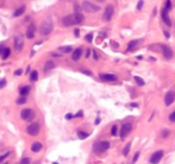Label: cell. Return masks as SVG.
I'll return each instance as SVG.
<instances>
[{"label": "cell", "mask_w": 175, "mask_h": 164, "mask_svg": "<svg viewBox=\"0 0 175 164\" xmlns=\"http://www.w3.org/2000/svg\"><path fill=\"white\" fill-rule=\"evenodd\" d=\"M33 117H35V113H33L32 109H30V108L23 109L22 113H20V118H22L23 120H31Z\"/></svg>", "instance_id": "8992f818"}, {"label": "cell", "mask_w": 175, "mask_h": 164, "mask_svg": "<svg viewBox=\"0 0 175 164\" xmlns=\"http://www.w3.org/2000/svg\"><path fill=\"white\" fill-rule=\"evenodd\" d=\"M5 84H6V80H5V79H2V80L0 81V89L5 87Z\"/></svg>", "instance_id": "e575fe53"}, {"label": "cell", "mask_w": 175, "mask_h": 164, "mask_svg": "<svg viewBox=\"0 0 175 164\" xmlns=\"http://www.w3.org/2000/svg\"><path fill=\"white\" fill-rule=\"evenodd\" d=\"M42 150V144L39 142H33L31 144V151L32 152H39Z\"/></svg>", "instance_id": "2e32d148"}, {"label": "cell", "mask_w": 175, "mask_h": 164, "mask_svg": "<svg viewBox=\"0 0 175 164\" xmlns=\"http://www.w3.org/2000/svg\"><path fill=\"white\" fill-rule=\"evenodd\" d=\"M85 39H86L87 42H92V41H93V33H88V35H86Z\"/></svg>", "instance_id": "4dcf8cb0"}, {"label": "cell", "mask_w": 175, "mask_h": 164, "mask_svg": "<svg viewBox=\"0 0 175 164\" xmlns=\"http://www.w3.org/2000/svg\"><path fill=\"white\" fill-rule=\"evenodd\" d=\"M19 164H30V159L25 157V158H23L22 161H20V163Z\"/></svg>", "instance_id": "1f68e13d"}, {"label": "cell", "mask_w": 175, "mask_h": 164, "mask_svg": "<svg viewBox=\"0 0 175 164\" xmlns=\"http://www.w3.org/2000/svg\"><path fill=\"white\" fill-rule=\"evenodd\" d=\"M5 164H7V163H5Z\"/></svg>", "instance_id": "f907efd6"}, {"label": "cell", "mask_w": 175, "mask_h": 164, "mask_svg": "<svg viewBox=\"0 0 175 164\" xmlns=\"http://www.w3.org/2000/svg\"><path fill=\"white\" fill-rule=\"evenodd\" d=\"M138 44H139V41H131L130 43L127 44V51H132Z\"/></svg>", "instance_id": "d6986e66"}, {"label": "cell", "mask_w": 175, "mask_h": 164, "mask_svg": "<svg viewBox=\"0 0 175 164\" xmlns=\"http://www.w3.org/2000/svg\"><path fill=\"white\" fill-rule=\"evenodd\" d=\"M100 79H101L103 81L112 82V81H116V80H117V76L113 75V74H101V75H100Z\"/></svg>", "instance_id": "5bb4252c"}, {"label": "cell", "mask_w": 175, "mask_h": 164, "mask_svg": "<svg viewBox=\"0 0 175 164\" xmlns=\"http://www.w3.org/2000/svg\"><path fill=\"white\" fill-rule=\"evenodd\" d=\"M133 80H135V82H136L138 86H141V87H142V86H144V83H145V82L143 81L142 77H139V76H135V77H133Z\"/></svg>", "instance_id": "603a6c76"}, {"label": "cell", "mask_w": 175, "mask_h": 164, "mask_svg": "<svg viewBox=\"0 0 175 164\" xmlns=\"http://www.w3.org/2000/svg\"><path fill=\"white\" fill-rule=\"evenodd\" d=\"M60 50L62 52H64V54H68V52H70L71 50H73V48L71 46H61Z\"/></svg>", "instance_id": "cb8c5ba5"}, {"label": "cell", "mask_w": 175, "mask_h": 164, "mask_svg": "<svg viewBox=\"0 0 175 164\" xmlns=\"http://www.w3.org/2000/svg\"><path fill=\"white\" fill-rule=\"evenodd\" d=\"M4 51H5V48L2 46V45H0V55L2 56V54H4Z\"/></svg>", "instance_id": "60d3db41"}, {"label": "cell", "mask_w": 175, "mask_h": 164, "mask_svg": "<svg viewBox=\"0 0 175 164\" xmlns=\"http://www.w3.org/2000/svg\"><path fill=\"white\" fill-rule=\"evenodd\" d=\"M83 16L81 13H73V14H68V16L62 18V24L64 26H71L75 24H80L83 22Z\"/></svg>", "instance_id": "6da1fadb"}, {"label": "cell", "mask_w": 175, "mask_h": 164, "mask_svg": "<svg viewBox=\"0 0 175 164\" xmlns=\"http://www.w3.org/2000/svg\"><path fill=\"white\" fill-rule=\"evenodd\" d=\"M130 106H131V107H137V104L133 102V104H130Z\"/></svg>", "instance_id": "bcb514c9"}, {"label": "cell", "mask_w": 175, "mask_h": 164, "mask_svg": "<svg viewBox=\"0 0 175 164\" xmlns=\"http://www.w3.org/2000/svg\"><path fill=\"white\" fill-rule=\"evenodd\" d=\"M143 4H144V2H143L142 0H141V1H138V5H137V10H141V8H142V6H143Z\"/></svg>", "instance_id": "f35d334b"}, {"label": "cell", "mask_w": 175, "mask_h": 164, "mask_svg": "<svg viewBox=\"0 0 175 164\" xmlns=\"http://www.w3.org/2000/svg\"><path fill=\"white\" fill-rule=\"evenodd\" d=\"M51 31H53V23L50 22V20H45V22L42 23V25H41V27H39V32H41V35L47 36V35H49Z\"/></svg>", "instance_id": "3957f363"}, {"label": "cell", "mask_w": 175, "mask_h": 164, "mask_svg": "<svg viewBox=\"0 0 175 164\" xmlns=\"http://www.w3.org/2000/svg\"><path fill=\"white\" fill-rule=\"evenodd\" d=\"M24 12H25V5H23V6H20L19 8H17L16 11H14V13H13V16H14V17H19V16H22Z\"/></svg>", "instance_id": "44dd1931"}, {"label": "cell", "mask_w": 175, "mask_h": 164, "mask_svg": "<svg viewBox=\"0 0 175 164\" xmlns=\"http://www.w3.org/2000/svg\"><path fill=\"white\" fill-rule=\"evenodd\" d=\"M10 54H11V49H10V48H5V51H4V54H2V58L6 60V58L10 56Z\"/></svg>", "instance_id": "484cf974"}, {"label": "cell", "mask_w": 175, "mask_h": 164, "mask_svg": "<svg viewBox=\"0 0 175 164\" xmlns=\"http://www.w3.org/2000/svg\"><path fill=\"white\" fill-rule=\"evenodd\" d=\"M174 99H175V94L173 90H169L168 93L166 94V96H164V104L166 106H170V105L174 102Z\"/></svg>", "instance_id": "9c48e42d"}, {"label": "cell", "mask_w": 175, "mask_h": 164, "mask_svg": "<svg viewBox=\"0 0 175 164\" xmlns=\"http://www.w3.org/2000/svg\"><path fill=\"white\" fill-rule=\"evenodd\" d=\"M164 8H166L167 11H169L170 8H172V1H170V0H167V1H164Z\"/></svg>", "instance_id": "f546056e"}, {"label": "cell", "mask_w": 175, "mask_h": 164, "mask_svg": "<svg viewBox=\"0 0 175 164\" xmlns=\"http://www.w3.org/2000/svg\"><path fill=\"white\" fill-rule=\"evenodd\" d=\"M113 13H115V8H113V6H112V5H109L107 7H106V8H105L104 16H103L104 20H106V22L111 20V18L113 17Z\"/></svg>", "instance_id": "52a82bcc"}, {"label": "cell", "mask_w": 175, "mask_h": 164, "mask_svg": "<svg viewBox=\"0 0 175 164\" xmlns=\"http://www.w3.org/2000/svg\"><path fill=\"white\" fill-rule=\"evenodd\" d=\"M77 136H79V138H81V139H86L89 134H88L87 132H82V131H79L77 132Z\"/></svg>", "instance_id": "d4e9b609"}, {"label": "cell", "mask_w": 175, "mask_h": 164, "mask_svg": "<svg viewBox=\"0 0 175 164\" xmlns=\"http://www.w3.org/2000/svg\"><path fill=\"white\" fill-rule=\"evenodd\" d=\"M37 79H38V71L33 70L32 73H31V75H30V80L32 82H35V81H37Z\"/></svg>", "instance_id": "7402d4cb"}, {"label": "cell", "mask_w": 175, "mask_h": 164, "mask_svg": "<svg viewBox=\"0 0 175 164\" xmlns=\"http://www.w3.org/2000/svg\"><path fill=\"white\" fill-rule=\"evenodd\" d=\"M19 93H20V95H22V96H25L26 94L30 93V86H23V87H20V89H19Z\"/></svg>", "instance_id": "ac0fdd59"}, {"label": "cell", "mask_w": 175, "mask_h": 164, "mask_svg": "<svg viewBox=\"0 0 175 164\" xmlns=\"http://www.w3.org/2000/svg\"><path fill=\"white\" fill-rule=\"evenodd\" d=\"M73 117H74V115H73V114H70V113H68V114L66 115V119H67V120H70V119H71V118H73Z\"/></svg>", "instance_id": "ab89813d"}, {"label": "cell", "mask_w": 175, "mask_h": 164, "mask_svg": "<svg viewBox=\"0 0 175 164\" xmlns=\"http://www.w3.org/2000/svg\"><path fill=\"white\" fill-rule=\"evenodd\" d=\"M35 33H36V27H35L33 24H30L26 30V38H29V39L33 38L35 37Z\"/></svg>", "instance_id": "4fadbf2b"}, {"label": "cell", "mask_w": 175, "mask_h": 164, "mask_svg": "<svg viewBox=\"0 0 175 164\" xmlns=\"http://www.w3.org/2000/svg\"><path fill=\"white\" fill-rule=\"evenodd\" d=\"M162 49H163V56L166 60H170V58H173V51H172V49L170 48H168V46H162Z\"/></svg>", "instance_id": "9a60e30c"}, {"label": "cell", "mask_w": 175, "mask_h": 164, "mask_svg": "<svg viewBox=\"0 0 175 164\" xmlns=\"http://www.w3.org/2000/svg\"><path fill=\"white\" fill-rule=\"evenodd\" d=\"M74 32H75V36H76V37H79V35H80V31H79V30H75Z\"/></svg>", "instance_id": "ee69618b"}, {"label": "cell", "mask_w": 175, "mask_h": 164, "mask_svg": "<svg viewBox=\"0 0 175 164\" xmlns=\"http://www.w3.org/2000/svg\"><path fill=\"white\" fill-rule=\"evenodd\" d=\"M131 131V124H124L120 128V138H125Z\"/></svg>", "instance_id": "7c38bea8"}, {"label": "cell", "mask_w": 175, "mask_h": 164, "mask_svg": "<svg viewBox=\"0 0 175 164\" xmlns=\"http://www.w3.org/2000/svg\"><path fill=\"white\" fill-rule=\"evenodd\" d=\"M138 156H139V152H137L135 156H133V159H132V163L135 164L137 162V159H138Z\"/></svg>", "instance_id": "d590c367"}, {"label": "cell", "mask_w": 175, "mask_h": 164, "mask_svg": "<svg viewBox=\"0 0 175 164\" xmlns=\"http://www.w3.org/2000/svg\"><path fill=\"white\" fill-rule=\"evenodd\" d=\"M79 117H82V112H79L76 115H74V118H79Z\"/></svg>", "instance_id": "7bdbcfd3"}, {"label": "cell", "mask_w": 175, "mask_h": 164, "mask_svg": "<svg viewBox=\"0 0 175 164\" xmlns=\"http://www.w3.org/2000/svg\"><path fill=\"white\" fill-rule=\"evenodd\" d=\"M110 148V143L106 142V140H101V142H98L94 144L93 150L95 153H103L105 152L107 149Z\"/></svg>", "instance_id": "7a4b0ae2"}, {"label": "cell", "mask_w": 175, "mask_h": 164, "mask_svg": "<svg viewBox=\"0 0 175 164\" xmlns=\"http://www.w3.org/2000/svg\"><path fill=\"white\" fill-rule=\"evenodd\" d=\"M163 157V151L162 150H159V151H156V152L153 153V156L150 157V163L151 164H157L162 159Z\"/></svg>", "instance_id": "ba28073f"}, {"label": "cell", "mask_w": 175, "mask_h": 164, "mask_svg": "<svg viewBox=\"0 0 175 164\" xmlns=\"http://www.w3.org/2000/svg\"><path fill=\"white\" fill-rule=\"evenodd\" d=\"M23 46H24V42H23V38L18 35L14 37V48H16L17 51H22Z\"/></svg>", "instance_id": "30bf717a"}, {"label": "cell", "mask_w": 175, "mask_h": 164, "mask_svg": "<svg viewBox=\"0 0 175 164\" xmlns=\"http://www.w3.org/2000/svg\"><path fill=\"white\" fill-rule=\"evenodd\" d=\"M26 96H22V98H19V99H17V105H23V104H25L26 102Z\"/></svg>", "instance_id": "83f0119b"}, {"label": "cell", "mask_w": 175, "mask_h": 164, "mask_svg": "<svg viewBox=\"0 0 175 164\" xmlns=\"http://www.w3.org/2000/svg\"><path fill=\"white\" fill-rule=\"evenodd\" d=\"M99 123H100V119H99V118H98V119L95 120V124H99Z\"/></svg>", "instance_id": "c3c4849f"}, {"label": "cell", "mask_w": 175, "mask_h": 164, "mask_svg": "<svg viewBox=\"0 0 175 164\" xmlns=\"http://www.w3.org/2000/svg\"><path fill=\"white\" fill-rule=\"evenodd\" d=\"M89 54H91V50H87V54H86V57H88V56H89Z\"/></svg>", "instance_id": "7dc6e473"}, {"label": "cell", "mask_w": 175, "mask_h": 164, "mask_svg": "<svg viewBox=\"0 0 175 164\" xmlns=\"http://www.w3.org/2000/svg\"><path fill=\"white\" fill-rule=\"evenodd\" d=\"M39 130H41V126H39V124H37V123H32L31 125L27 126V128H26L27 133H29L30 136H37L39 133Z\"/></svg>", "instance_id": "5b68a950"}, {"label": "cell", "mask_w": 175, "mask_h": 164, "mask_svg": "<svg viewBox=\"0 0 175 164\" xmlns=\"http://www.w3.org/2000/svg\"><path fill=\"white\" fill-rule=\"evenodd\" d=\"M8 155H10V152H7V153H4V155H1L0 156V162H2L4 159L6 158V157H8Z\"/></svg>", "instance_id": "836d02e7"}, {"label": "cell", "mask_w": 175, "mask_h": 164, "mask_svg": "<svg viewBox=\"0 0 175 164\" xmlns=\"http://www.w3.org/2000/svg\"><path fill=\"white\" fill-rule=\"evenodd\" d=\"M81 73H83V74H86V75H89V76L92 75V73H91V71H88L87 69H81Z\"/></svg>", "instance_id": "74e56055"}, {"label": "cell", "mask_w": 175, "mask_h": 164, "mask_svg": "<svg viewBox=\"0 0 175 164\" xmlns=\"http://www.w3.org/2000/svg\"><path fill=\"white\" fill-rule=\"evenodd\" d=\"M22 74H23V70H22V69H18L17 71H14V75H16V76H20Z\"/></svg>", "instance_id": "8d00e7d4"}, {"label": "cell", "mask_w": 175, "mask_h": 164, "mask_svg": "<svg viewBox=\"0 0 175 164\" xmlns=\"http://www.w3.org/2000/svg\"><path fill=\"white\" fill-rule=\"evenodd\" d=\"M53 164H58V163H53Z\"/></svg>", "instance_id": "681fc988"}, {"label": "cell", "mask_w": 175, "mask_h": 164, "mask_svg": "<svg viewBox=\"0 0 175 164\" xmlns=\"http://www.w3.org/2000/svg\"><path fill=\"white\" fill-rule=\"evenodd\" d=\"M169 120L172 121V123H175V111L169 115Z\"/></svg>", "instance_id": "d6a6232c"}, {"label": "cell", "mask_w": 175, "mask_h": 164, "mask_svg": "<svg viewBox=\"0 0 175 164\" xmlns=\"http://www.w3.org/2000/svg\"><path fill=\"white\" fill-rule=\"evenodd\" d=\"M117 133H118V126L113 125L112 128H111V134H112V136H117Z\"/></svg>", "instance_id": "f1b7e54d"}, {"label": "cell", "mask_w": 175, "mask_h": 164, "mask_svg": "<svg viewBox=\"0 0 175 164\" xmlns=\"http://www.w3.org/2000/svg\"><path fill=\"white\" fill-rule=\"evenodd\" d=\"M164 35H166L167 38H169V33H168V31H164Z\"/></svg>", "instance_id": "f6af8a7d"}, {"label": "cell", "mask_w": 175, "mask_h": 164, "mask_svg": "<svg viewBox=\"0 0 175 164\" xmlns=\"http://www.w3.org/2000/svg\"><path fill=\"white\" fill-rule=\"evenodd\" d=\"M161 16H162V19H163L164 24L167 25V26H170L172 25V20H170L169 16H168V11L166 10V8H162V11H161Z\"/></svg>", "instance_id": "8fae6325"}, {"label": "cell", "mask_w": 175, "mask_h": 164, "mask_svg": "<svg viewBox=\"0 0 175 164\" xmlns=\"http://www.w3.org/2000/svg\"><path fill=\"white\" fill-rule=\"evenodd\" d=\"M82 55V49L81 48H77V49H75L74 51H73V56H71V58L74 61H79V58L81 57Z\"/></svg>", "instance_id": "e0dca14e"}, {"label": "cell", "mask_w": 175, "mask_h": 164, "mask_svg": "<svg viewBox=\"0 0 175 164\" xmlns=\"http://www.w3.org/2000/svg\"><path fill=\"white\" fill-rule=\"evenodd\" d=\"M82 7H83V10L87 12H98L100 10V6L95 5L93 2H91V1H83L82 2Z\"/></svg>", "instance_id": "277c9868"}, {"label": "cell", "mask_w": 175, "mask_h": 164, "mask_svg": "<svg viewBox=\"0 0 175 164\" xmlns=\"http://www.w3.org/2000/svg\"><path fill=\"white\" fill-rule=\"evenodd\" d=\"M130 148H131V143H127V145L125 146L124 151H123V155H124V156H127V155H129V152H130Z\"/></svg>", "instance_id": "4316f807"}, {"label": "cell", "mask_w": 175, "mask_h": 164, "mask_svg": "<svg viewBox=\"0 0 175 164\" xmlns=\"http://www.w3.org/2000/svg\"><path fill=\"white\" fill-rule=\"evenodd\" d=\"M93 55H94V60H98L99 56H98V54H97V52H95L94 50H93Z\"/></svg>", "instance_id": "b9f144b4"}, {"label": "cell", "mask_w": 175, "mask_h": 164, "mask_svg": "<svg viewBox=\"0 0 175 164\" xmlns=\"http://www.w3.org/2000/svg\"><path fill=\"white\" fill-rule=\"evenodd\" d=\"M55 68V63L53 61H47L45 62V66H44V70L48 71V70H51V69H54Z\"/></svg>", "instance_id": "ffe728a7"}]
</instances>
